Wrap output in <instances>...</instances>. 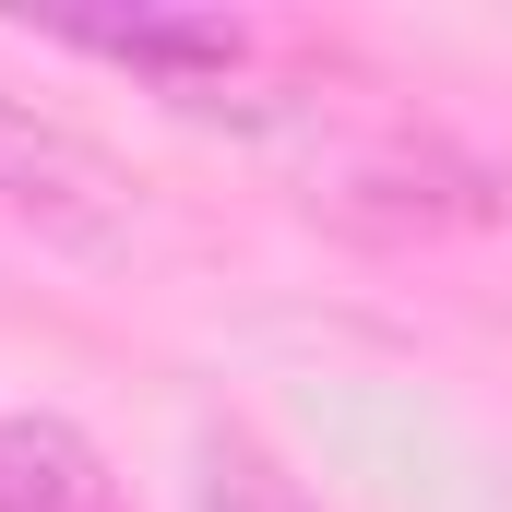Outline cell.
Returning <instances> with one entry per match:
<instances>
[{
	"label": "cell",
	"mask_w": 512,
	"mask_h": 512,
	"mask_svg": "<svg viewBox=\"0 0 512 512\" xmlns=\"http://www.w3.org/2000/svg\"><path fill=\"white\" fill-rule=\"evenodd\" d=\"M239 131L274 143L298 167V203L358 239H453V227L512 215V179L489 155H465L441 120L382 108L370 84H251Z\"/></svg>",
	"instance_id": "obj_1"
},
{
	"label": "cell",
	"mask_w": 512,
	"mask_h": 512,
	"mask_svg": "<svg viewBox=\"0 0 512 512\" xmlns=\"http://www.w3.org/2000/svg\"><path fill=\"white\" fill-rule=\"evenodd\" d=\"M36 36H60V48H84V60H120L143 72L167 108H191V120H239L262 84V36L239 12H167V0H131V12H24Z\"/></svg>",
	"instance_id": "obj_2"
},
{
	"label": "cell",
	"mask_w": 512,
	"mask_h": 512,
	"mask_svg": "<svg viewBox=\"0 0 512 512\" xmlns=\"http://www.w3.org/2000/svg\"><path fill=\"white\" fill-rule=\"evenodd\" d=\"M0 215L36 227V239H60V251H108L131 227V191L84 131H60V120H36V108L0 96Z\"/></svg>",
	"instance_id": "obj_3"
},
{
	"label": "cell",
	"mask_w": 512,
	"mask_h": 512,
	"mask_svg": "<svg viewBox=\"0 0 512 512\" xmlns=\"http://www.w3.org/2000/svg\"><path fill=\"white\" fill-rule=\"evenodd\" d=\"M0 512H131V489L72 417H0Z\"/></svg>",
	"instance_id": "obj_4"
},
{
	"label": "cell",
	"mask_w": 512,
	"mask_h": 512,
	"mask_svg": "<svg viewBox=\"0 0 512 512\" xmlns=\"http://www.w3.org/2000/svg\"><path fill=\"white\" fill-rule=\"evenodd\" d=\"M191 501L203 512H322L298 489V465L262 441L251 417H203V429H191Z\"/></svg>",
	"instance_id": "obj_5"
}]
</instances>
